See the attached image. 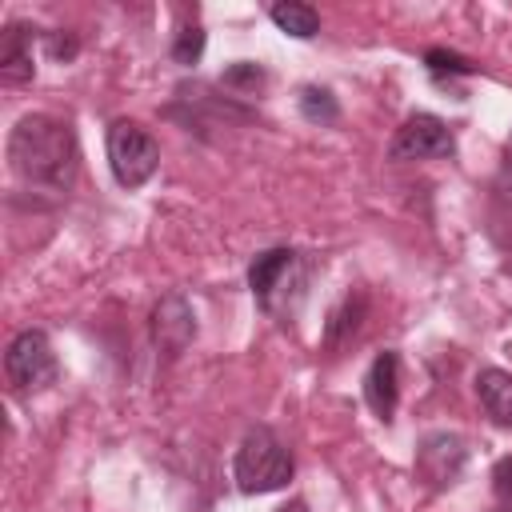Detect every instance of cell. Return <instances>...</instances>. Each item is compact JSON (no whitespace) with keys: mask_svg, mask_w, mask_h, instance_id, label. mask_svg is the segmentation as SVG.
<instances>
[{"mask_svg":"<svg viewBox=\"0 0 512 512\" xmlns=\"http://www.w3.org/2000/svg\"><path fill=\"white\" fill-rule=\"evenodd\" d=\"M196 336V312L180 292H168L156 308H152V344L164 356H180Z\"/></svg>","mask_w":512,"mask_h":512,"instance_id":"obj_7","label":"cell"},{"mask_svg":"<svg viewBox=\"0 0 512 512\" xmlns=\"http://www.w3.org/2000/svg\"><path fill=\"white\" fill-rule=\"evenodd\" d=\"M44 48H48V56L52 60H60V64H68L72 56H76V36L72 32H44Z\"/></svg>","mask_w":512,"mask_h":512,"instance_id":"obj_19","label":"cell"},{"mask_svg":"<svg viewBox=\"0 0 512 512\" xmlns=\"http://www.w3.org/2000/svg\"><path fill=\"white\" fill-rule=\"evenodd\" d=\"M424 68H428L436 80H444V76H472V72H476L464 56H456V52H448V48H428V52H424Z\"/></svg>","mask_w":512,"mask_h":512,"instance_id":"obj_17","label":"cell"},{"mask_svg":"<svg viewBox=\"0 0 512 512\" xmlns=\"http://www.w3.org/2000/svg\"><path fill=\"white\" fill-rule=\"evenodd\" d=\"M452 152H456V140H452L448 124L440 116H432V112L408 116L396 128L392 144H388V156L400 160V164L404 160H436V156H452Z\"/></svg>","mask_w":512,"mask_h":512,"instance_id":"obj_5","label":"cell"},{"mask_svg":"<svg viewBox=\"0 0 512 512\" xmlns=\"http://www.w3.org/2000/svg\"><path fill=\"white\" fill-rule=\"evenodd\" d=\"M8 168L20 184L64 196L76 184V168H80L72 124L44 112L24 116L8 136Z\"/></svg>","mask_w":512,"mask_h":512,"instance_id":"obj_1","label":"cell"},{"mask_svg":"<svg viewBox=\"0 0 512 512\" xmlns=\"http://www.w3.org/2000/svg\"><path fill=\"white\" fill-rule=\"evenodd\" d=\"M232 476H236V488L248 492V496L276 492L292 480V452L284 448V440L272 428L256 424V428L244 432V440L236 448Z\"/></svg>","mask_w":512,"mask_h":512,"instance_id":"obj_2","label":"cell"},{"mask_svg":"<svg viewBox=\"0 0 512 512\" xmlns=\"http://www.w3.org/2000/svg\"><path fill=\"white\" fill-rule=\"evenodd\" d=\"M4 376L16 392H40L60 376L52 340L40 328H24L20 336H12L8 352H4Z\"/></svg>","mask_w":512,"mask_h":512,"instance_id":"obj_4","label":"cell"},{"mask_svg":"<svg viewBox=\"0 0 512 512\" xmlns=\"http://www.w3.org/2000/svg\"><path fill=\"white\" fill-rule=\"evenodd\" d=\"M276 512H308V504H304V500H288V504H280Z\"/></svg>","mask_w":512,"mask_h":512,"instance_id":"obj_21","label":"cell"},{"mask_svg":"<svg viewBox=\"0 0 512 512\" xmlns=\"http://www.w3.org/2000/svg\"><path fill=\"white\" fill-rule=\"evenodd\" d=\"M220 84L232 88V92H256L264 84V68L256 60H236V64H228L220 72Z\"/></svg>","mask_w":512,"mask_h":512,"instance_id":"obj_16","label":"cell"},{"mask_svg":"<svg viewBox=\"0 0 512 512\" xmlns=\"http://www.w3.org/2000/svg\"><path fill=\"white\" fill-rule=\"evenodd\" d=\"M492 492H496L500 512H512V456H500L492 464Z\"/></svg>","mask_w":512,"mask_h":512,"instance_id":"obj_18","label":"cell"},{"mask_svg":"<svg viewBox=\"0 0 512 512\" xmlns=\"http://www.w3.org/2000/svg\"><path fill=\"white\" fill-rule=\"evenodd\" d=\"M464 460H468V448L456 432H428L416 448V476L440 492L456 484V476L464 472Z\"/></svg>","mask_w":512,"mask_h":512,"instance_id":"obj_6","label":"cell"},{"mask_svg":"<svg viewBox=\"0 0 512 512\" xmlns=\"http://www.w3.org/2000/svg\"><path fill=\"white\" fill-rule=\"evenodd\" d=\"M32 40H36V28H28V24L4 28V40H0V80L4 84H28L36 76Z\"/></svg>","mask_w":512,"mask_h":512,"instance_id":"obj_10","label":"cell"},{"mask_svg":"<svg viewBox=\"0 0 512 512\" xmlns=\"http://www.w3.org/2000/svg\"><path fill=\"white\" fill-rule=\"evenodd\" d=\"M296 104H300V116L312 120V124H336L340 120L336 96L328 88H320V84H304L300 96H296Z\"/></svg>","mask_w":512,"mask_h":512,"instance_id":"obj_14","label":"cell"},{"mask_svg":"<svg viewBox=\"0 0 512 512\" xmlns=\"http://www.w3.org/2000/svg\"><path fill=\"white\" fill-rule=\"evenodd\" d=\"M272 24L284 32V36H296V40H312L320 32V12L312 4H300V0H284V4H272L268 8Z\"/></svg>","mask_w":512,"mask_h":512,"instance_id":"obj_12","label":"cell"},{"mask_svg":"<svg viewBox=\"0 0 512 512\" xmlns=\"http://www.w3.org/2000/svg\"><path fill=\"white\" fill-rule=\"evenodd\" d=\"M160 164V144L140 120H112L108 124V168L120 188H140L152 180Z\"/></svg>","mask_w":512,"mask_h":512,"instance_id":"obj_3","label":"cell"},{"mask_svg":"<svg viewBox=\"0 0 512 512\" xmlns=\"http://www.w3.org/2000/svg\"><path fill=\"white\" fill-rule=\"evenodd\" d=\"M476 400L484 416L500 428H512V372L504 368H484L476 376Z\"/></svg>","mask_w":512,"mask_h":512,"instance_id":"obj_11","label":"cell"},{"mask_svg":"<svg viewBox=\"0 0 512 512\" xmlns=\"http://www.w3.org/2000/svg\"><path fill=\"white\" fill-rule=\"evenodd\" d=\"M360 316H364V296H360V292H348V296L332 308V316H328V324H324V348H344V344L356 336Z\"/></svg>","mask_w":512,"mask_h":512,"instance_id":"obj_13","label":"cell"},{"mask_svg":"<svg viewBox=\"0 0 512 512\" xmlns=\"http://www.w3.org/2000/svg\"><path fill=\"white\" fill-rule=\"evenodd\" d=\"M500 188L512 196V156H508V160H504V168H500Z\"/></svg>","mask_w":512,"mask_h":512,"instance_id":"obj_20","label":"cell"},{"mask_svg":"<svg viewBox=\"0 0 512 512\" xmlns=\"http://www.w3.org/2000/svg\"><path fill=\"white\" fill-rule=\"evenodd\" d=\"M364 400H368V408L384 424L392 420L396 400H400V356L392 348L376 352V360L368 364V372H364Z\"/></svg>","mask_w":512,"mask_h":512,"instance_id":"obj_9","label":"cell"},{"mask_svg":"<svg viewBox=\"0 0 512 512\" xmlns=\"http://www.w3.org/2000/svg\"><path fill=\"white\" fill-rule=\"evenodd\" d=\"M296 272V252L292 248H268L260 256H252L248 264V288L256 296V304L264 312H276V292H284V284Z\"/></svg>","mask_w":512,"mask_h":512,"instance_id":"obj_8","label":"cell"},{"mask_svg":"<svg viewBox=\"0 0 512 512\" xmlns=\"http://www.w3.org/2000/svg\"><path fill=\"white\" fill-rule=\"evenodd\" d=\"M204 44H208V36H204L200 24H180V32L172 36V60L180 68H192V64H200Z\"/></svg>","mask_w":512,"mask_h":512,"instance_id":"obj_15","label":"cell"}]
</instances>
